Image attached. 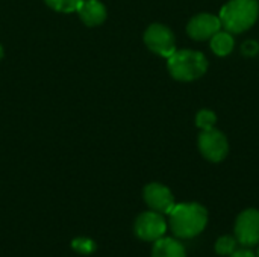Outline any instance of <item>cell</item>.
Here are the masks:
<instances>
[{"instance_id": "cell-14", "label": "cell", "mask_w": 259, "mask_h": 257, "mask_svg": "<svg viewBox=\"0 0 259 257\" xmlns=\"http://www.w3.org/2000/svg\"><path fill=\"white\" fill-rule=\"evenodd\" d=\"M194 121H196V127L197 129H200V130H209L212 127H215L217 115L211 109H200L196 114V120Z\"/></svg>"}, {"instance_id": "cell-18", "label": "cell", "mask_w": 259, "mask_h": 257, "mask_svg": "<svg viewBox=\"0 0 259 257\" xmlns=\"http://www.w3.org/2000/svg\"><path fill=\"white\" fill-rule=\"evenodd\" d=\"M229 257H256V253L244 247V248H237Z\"/></svg>"}, {"instance_id": "cell-17", "label": "cell", "mask_w": 259, "mask_h": 257, "mask_svg": "<svg viewBox=\"0 0 259 257\" xmlns=\"http://www.w3.org/2000/svg\"><path fill=\"white\" fill-rule=\"evenodd\" d=\"M259 52V44L256 41H246L243 45H241V53L244 55V56H255V55H258Z\"/></svg>"}, {"instance_id": "cell-8", "label": "cell", "mask_w": 259, "mask_h": 257, "mask_svg": "<svg viewBox=\"0 0 259 257\" xmlns=\"http://www.w3.org/2000/svg\"><path fill=\"white\" fill-rule=\"evenodd\" d=\"M143 198L150 211L159 212L162 215H168L176 204L175 195L170 191V188L158 182H152L144 186Z\"/></svg>"}, {"instance_id": "cell-6", "label": "cell", "mask_w": 259, "mask_h": 257, "mask_svg": "<svg viewBox=\"0 0 259 257\" xmlns=\"http://www.w3.org/2000/svg\"><path fill=\"white\" fill-rule=\"evenodd\" d=\"M168 229V223L162 214L155 211H146L140 214L135 220L134 230L138 239L144 242H156L158 239L165 236Z\"/></svg>"}, {"instance_id": "cell-13", "label": "cell", "mask_w": 259, "mask_h": 257, "mask_svg": "<svg viewBox=\"0 0 259 257\" xmlns=\"http://www.w3.org/2000/svg\"><path fill=\"white\" fill-rule=\"evenodd\" d=\"M238 247V241L232 235H223L215 241V253L219 256H231Z\"/></svg>"}, {"instance_id": "cell-5", "label": "cell", "mask_w": 259, "mask_h": 257, "mask_svg": "<svg viewBox=\"0 0 259 257\" xmlns=\"http://www.w3.org/2000/svg\"><path fill=\"white\" fill-rule=\"evenodd\" d=\"M143 39H144L146 47L152 53H155L161 58H165V59L170 58L178 50L173 30L162 23H152L146 29Z\"/></svg>"}, {"instance_id": "cell-15", "label": "cell", "mask_w": 259, "mask_h": 257, "mask_svg": "<svg viewBox=\"0 0 259 257\" xmlns=\"http://www.w3.org/2000/svg\"><path fill=\"white\" fill-rule=\"evenodd\" d=\"M49 8H52L56 12L62 14H71L76 12L82 0H44Z\"/></svg>"}, {"instance_id": "cell-7", "label": "cell", "mask_w": 259, "mask_h": 257, "mask_svg": "<svg viewBox=\"0 0 259 257\" xmlns=\"http://www.w3.org/2000/svg\"><path fill=\"white\" fill-rule=\"evenodd\" d=\"M234 236L237 238L238 244L246 248L255 247L259 244V211L249 208L243 211L237 220L234 227Z\"/></svg>"}, {"instance_id": "cell-10", "label": "cell", "mask_w": 259, "mask_h": 257, "mask_svg": "<svg viewBox=\"0 0 259 257\" xmlns=\"http://www.w3.org/2000/svg\"><path fill=\"white\" fill-rule=\"evenodd\" d=\"M77 15L80 21L88 27H96L105 23L108 11L100 0H82L77 8Z\"/></svg>"}, {"instance_id": "cell-11", "label": "cell", "mask_w": 259, "mask_h": 257, "mask_svg": "<svg viewBox=\"0 0 259 257\" xmlns=\"http://www.w3.org/2000/svg\"><path fill=\"white\" fill-rule=\"evenodd\" d=\"M152 257H187V251L179 239L164 236L153 242Z\"/></svg>"}, {"instance_id": "cell-12", "label": "cell", "mask_w": 259, "mask_h": 257, "mask_svg": "<svg viewBox=\"0 0 259 257\" xmlns=\"http://www.w3.org/2000/svg\"><path fill=\"white\" fill-rule=\"evenodd\" d=\"M209 45H211V50L214 55L220 56V58H225V56H229L234 48H235V38H234V33L225 30V29H220L211 39H209Z\"/></svg>"}, {"instance_id": "cell-20", "label": "cell", "mask_w": 259, "mask_h": 257, "mask_svg": "<svg viewBox=\"0 0 259 257\" xmlns=\"http://www.w3.org/2000/svg\"><path fill=\"white\" fill-rule=\"evenodd\" d=\"M256 257H259V248H258V251H256Z\"/></svg>"}, {"instance_id": "cell-19", "label": "cell", "mask_w": 259, "mask_h": 257, "mask_svg": "<svg viewBox=\"0 0 259 257\" xmlns=\"http://www.w3.org/2000/svg\"><path fill=\"white\" fill-rule=\"evenodd\" d=\"M3 53H5V52H3V45L0 44V59L3 58Z\"/></svg>"}, {"instance_id": "cell-2", "label": "cell", "mask_w": 259, "mask_h": 257, "mask_svg": "<svg viewBox=\"0 0 259 257\" xmlns=\"http://www.w3.org/2000/svg\"><path fill=\"white\" fill-rule=\"evenodd\" d=\"M219 18L222 27L231 33H244L252 29L259 18L258 0H229L226 2L220 12Z\"/></svg>"}, {"instance_id": "cell-3", "label": "cell", "mask_w": 259, "mask_h": 257, "mask_svg": "<svg viewBox=\"0 0 259 257\" xmlns=\"http://www.w3.org/2000/svg\"><path fill=\"white\" fill-rule=\"evenodd\" d=\"M209 62L202 52L182 48L176 50L167 58V70L178 82H194L203 77L208 71Z\"/></svg>"}, {"instance_id": "cell-4", "label": "cell", "mask_w": 259, "mask_h": 257, "mask_svg": "<svg viewBox=\"0 0 259 257\" xmlns=\"http://www.w3.org/2000/svg\"><path fill=\"white\" fill-rule=\"evenodd\" d=\"M197 148L208 162L219 164L228 158L229 141L222 130L212 127L209 130H200L197 138Z\"/></svg>"}, {"instance_id": "cell-16", "label": "cell", "mask_w": 259, "mask_h": 257, "mask_svg": "<svg viewBox=\"0 0 259 257\" xmlns=\"http://www.w3.org/2000/svg\"><path fill=\"white\" fill-rule=\"evenodd\" d=\"M71 247L74 251H77L80 254H90L96 250V244L90 238H76L71 242Z\"/></svg>"}, {"instance_id": "cell-1", "label": "cell", "mask_w": 259, "mask_h": 257, "mask_svg": "<svg viewBox=\"0 0 259 257\" xmlns=\"http://www.w3.org/2000/svg\"><path fill=\"white\" fill-rule=\"evenodd\" d=\"M208 211L200 203H176L168 214L171 233L179 239H193L208 226Z\"/></svg>"}, {"instance_id": "cell-9", "label": "cell", "mask_w": 259, "mask_h": 257, "mask_svg": "<svg viewBox=\"0 0 259 257\" xmlns=\"http://www.w3.org/2000/svg\"><path fill=\"white\" fill-rule=\"evenodd\" d=\"M222 27L219 15L211 12H200L190 18L187 24V33L194 41H209Z\"/></svg>"}]
</instances>
